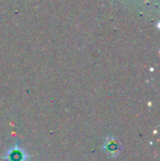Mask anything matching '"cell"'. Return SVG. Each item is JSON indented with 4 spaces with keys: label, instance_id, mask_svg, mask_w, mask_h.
Masks as SVG:
<instances>
[{
    "label": "cell",
    "instance_id": "1",
    "mask_svg": "<svg viewBox=\"0 0 160 161\" xmlns=\"http://www.w3.org/2000/svg\"><path fill=\"white\" fill-rule=\"evenodd\" d=\"M10 161H24V156L21 150H12L9 153Z\"/></svg>",
    "mask_w": 160,
    "mask_h": 161
},
{
    "label": "cell",
    "instance_id": "2",
    "mask_svg": "<svg viewBox=\"0 0 160 161\" xmlns=\"http://www.w3.org/2000/svg\"><path fill=\"white\" fill-rule=\"evenodd\" d=\"M107 150H108V153H113V155H116V153H119V144L115 142V140H113V142L108 140Z\"/></svg>",
    "mask_w": 160,
    "mask_h": 161
}]
</instances>
